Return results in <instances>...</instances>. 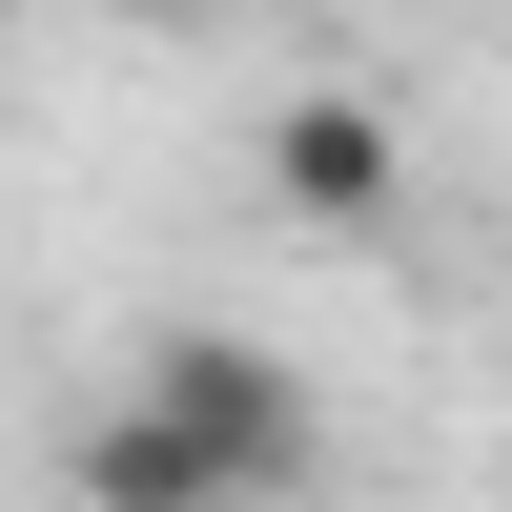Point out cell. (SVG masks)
<instances>
[{"mask_svg":"<svg viewBox=\"0 0 512 512\" xmlns=\"http://www.w3.org/2000/svg\"><path fill=\"white\" fill-rule=\"evenodd\" d=\"M123 410H164V431L205 451V492H226V512L308 492V451H328L308 369H287V349H246V328H164V349H144V390H123Z\"/></svg>","mask_w":512,"mask_h":512,"instance_id":"cell-1","label":"cell"},{"mask_svg":"<svg viewBox=\"0 0 512 512\" xmlns=\"http://www.w3.org/2000/svg\"><path fill=\"white\" fill-rule=\"evenodd\" d=\"M267 205H287V226H390V205H410V144H390V103H349V82L267 103Z\"/></svg>","mask_w":512,"mask_h":512,"instance_id":"cell-2","label":"cell"},{"mask_svg":"<svg viewBox=\"0 0 512 512\" xmlns=\"http://www.w3.org/2000/svg\"><path fill=\"white\" fill-rule=\"evenodd\" d=\"M82 512H226V492H205V451L164 431V410H103V431H82Z\"/></svg>","mask_w":512,"mask_h":512,"instance_id":"cell-3","label":"cell"},{"mask_svg":"<svg viewBox=\"0 0 512 512\" xmlns=\"http://www.w3.org/2000/svg\"><path fill=\"white\" fill-rule=\"evenodd\" d=\"M185 21H205V0H185Z\"/></svg>","mask_w":512,"mask_h":512,"instance_id":"cell-4","label":"cell"}]
</instances>
